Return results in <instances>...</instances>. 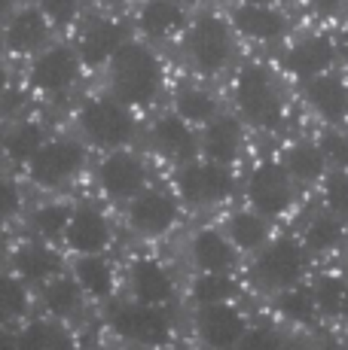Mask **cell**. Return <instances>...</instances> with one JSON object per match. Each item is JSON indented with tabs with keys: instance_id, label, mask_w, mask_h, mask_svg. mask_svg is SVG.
<instances>
[{
	"instance_id": "cell-18",
	"label": "cell",
	"mask_w": 348,
	"mask_h": 350,
	"mask_svg": "<svg viewBox=\"0 0 348 350\" xmlns=\"http://www.w3.org/2000/svg\"><path fill=\"white\" fill-rule=\"evenodd\" d=\"M16 274L22 280H49L62 271V256L46 244H25L16 250Z\"/></svg>"
},
{
	"instance_id": "cell-43",
	"label": "cell",
	"mask_w": 348,
	"mask_h": 350,
	"mask_svg": "<svg viewBox=\"0 0 348 350\" xmlns=\"http://www.w3.org/2000/svg\"><path fill=\"white\" fill-rule=\"evenodd\" d=\"M10 16H12V0H0V31L6 28Z\"/></svg>"
},
{
	"instance_id": "cell-23",
	"label": "cell",
	"mask_w": 348,
	"mask_h": 350,
	"mask_svg": "<svg viewBox=\"0 0 348 350\" xmlns=\"http://www.w3.org/2000/svg\"><path fill=\"white\" fill-rule=\"evenodd\" d=\"M242 146V125L236 119H214L205 131V150L217 165H229Z\"/></svg>"
},
{
	"instance_id": "cell-21",
	"label": "cell",
	"mask_w": 348,
	"mask_h": 350,
	"mask_svg": "<svg viewBox=\"0 0 348 350\" xmlns=\"http://www.w3.org/2000/svg\"><path fill=\"white\" fill-rule=\"evenodd\" d=\"M309 100L314 104V110L324 119H339L348 113V89L339 83L336 77H318L309 83Z\"/></svg>"
},
{
	"instance_id": "cell-39",
	"label": "cell",
	"mask_w": 348,
	"mask_h": 350,
	"mask_svg": "<svg viewBox=\"0 0 348 350\" xmlns=\"http://www.w3.org/2000/svg\"><path fill=\"white\" fill-rule=\"evenodd\" d=\"M327 204H330L333 213L348 217V177L343 171L327 177Z\"/></svg>"
},
{
	"instance_id": "cell-8",
	"label": "cell",
	"mask_w": 348,
	"mask_h": 350,
	"mask_svg": "<svg viewBox=\"0 0 348 350\" xmlns=\"http://www.w3.org/2000/svg\"><path fill=\"white\" fill-rule=\"evenodd\" d=\"M177 186L186 201L208 204V201H220L232 192V177L217 161L214 165H190L177 174Z\"/></svg>"
},
{
	"instance_id": "cell-27",
	"label": "cell",
	"mask_w": 348,
	"mask_h": 350,
	"mask_svg": "<svg viewBox=\"0 0 348 350\" xmlns=\"http://www.w3.org/2000/svg\"><path fill=\"white\" fill-rule=\"evenodd\" d=\"M192 256L202 265V271H226L232 265V259H236L232 247L217 232H199L196 244H192Z\"/></svg>"
},
{
	"instance_id": "cell-5",
	"label": "cell",
	"mask_w": 348,
	"mask_h": 350,
	"mask_svg": "<svg viewBox=\"0 0 348 350\" xmlns=\"http://www.w3.org/2000/svg\"><path fill=\"white\" fill-rule=\"evenodd\" d=\"M110 326L119 338L138 345H159L169 338V320L156 311V305H119L110 314Z\"/></svg>"
},
{
	"instance_id": "cell-37",
	"label": "cell",
	"mask_w": 348,
	"mask_h": 350,
	"mask_svg": "<svg viewBox=\"0 0 348 350\" xmlns=\"http://www.w3.org/2000/svg\"><path fill=\"white\" fill-rule=\"evenodd\" d=\"M314 308H318V301H314L312 289H287V293L281 295V311L297 323H312Z\"/></svg>"
},
{
	"instance_id": "cell-22",
	"label": "cell",
	"mask_w": 348,
	"mask_h": 350,
	"mask_svg": "<svg viewBox=\"0 0 348 350\" xmlns=\"http://www.w3.org/2000/svg\"><path fill=\"white\" fill-rule=\"evenodd\" d=\"M43 128L37 122H31V119H18L16 125L6 128V134L0 137V146H3V152L10 156L12 161H31L34 159V152L43 146Z\"/></svg>"
},
{
	"instance_id": "cell-48",
	"label": "cell",
	"mask_w": 348,
	"mask_h": 350,
	"mask_svg": "<svg viewBox=\"0 0 348 350\" xmlns=\"http://www.w3.org/2000/svg\"><path fill=\"white\" fill-rule=\"evenodd\" d=\"M343 49H345V55H348V31H345V37H343Z\"/></svg>"
},
{
	"instance_id": "cell-4",
	"label": "cell",
	"mask_w": 348,
	"mask_h": 350,
	"mask_svg": "<svg viewBox=\"0 0 348 350\" xmlns=\"http://www.w3.org/2000/svg\"><path fill=\"white\" fill-rule=\"evenodd\" d=\"M238 107L251 122L263 128L281 125V98L272 89V79L263 67H245L238 77Z\"/></svg>"
},
{
	"instance_id": "cell-49",
	"label": "cell",
	"mask_w": 348,
	"mask_h": 350,
	"mask_svg": "<svg viewBox=\"0 0 348 350\" xmlns=\"http://www.w3.org/2000/svg\"><path fill=\"white\" fill-rule=\"evenodd\" d=\"M174 3H177V6H190L192 0H174Z\"/></svg>"
},
{
	"instance_id": "cell-26",
	"label": "cell",
	"mask_w": 348,
	"mask_h": 350,
	"mask_svg": "<svg viewBox=\"0 0 348 350\" xmlns=\"http://www.w3.org/2000/svg\"><path fill=\"white\" fill-rule=\"evenodd\" d=\"M73 274H77L79 289H86L95 299H107L113 293V274L110 265L104 259H98V253H86L79 256V262L73 265Z\"/></svg>"
},
{
	"instance_id": "cell-11",
	"label": "cell",
	"mask_w": 348,
	"mask_h": 350,
	"mask_svg": "<svg viewBox=\"0 0 348 350\" xmlns=\"http://www.w3.org/2000/svg\"><path fill=\"white\" fill-rule=\"evenodd\" d=\"M3 40L10 46V52H16V55H34L49 40V18L40 10L12 12L3 28Z\"/></svg>"
},
{
	"instance_id": "cell-20",
	"label": "cell",
	"mask_w": 348,
	"mask_h": 350,
	"mask_svg": "<svg viewBox=\"0 0 348 350\" xmlns=\"http://www.w3.org/2000/svg\"><path fill=\"white\" fill-rule=\"evenodd\" d=\"M153 140H156V146L165 156H171L177 161H190L196 156V137H192V131L184 125L180 116L159 119L156 128H153Z\"/></svg>"
},
{
	"instance_id": "cell-16",
	"label": "cell",
	"mask_w": 348,
	"mask_h": 350,
	"mask_svg": "<svg viewBox=\"0 0 348 350\" xmlns=\"http://www.w3.org/2000/svg\"><path fill=\"white\" fill-rule=\"evenodd\" d=\"M125 43V28L116 22H107V18H98L86 28L83 40H79V58L83 64L98 67L104 64L107 58H113V52Z\"/></svg>"
},
{
	"instance_id": "cell-14",
	"label": "cell",
	"mask_w": 348,
	"mask_h": 350,
	"mask_svg": "<svg viewBox=\"0 0 348 350\" xmlns=\"http://www.w3.org/2000/svg\"><path fill=\"white\" fill-rule=\"evenodd\" d=\"M199 335H202L205 345L211 347H229L236 345L245 335V323L232 308H226L223 301H214V305H202L199 311Z\"/></svg>"
},
{
	"instance_id": "cell-36",
	"label": "cell",
	"mask_w": 348,
	"mask_h": 350,
	"mask_svg": "<svg viewBox=\"0 0 348 350\" xmlns=\"http://www.w3.org/2000/svg\"><path fill=\"white\" fill-rule=\"evenodd\" d=\"M177 113L190 122H208L214 116V100L199 89H186L177 92Z\"/></svg>"
},
{
	"instance_id": "cell-9",
	"label": "cell",
	"mask_w": 348,
	"mask_h": 350,
	"mask_svg": "<svg viewBox=\"0 0 348 350\" xmlns=\"http://www.w3.org/2000/svg\"><path fill=\"white\" fill-rule=\"evenodd\" d=\"M64 241H68L71 250H77L79 256L86 253H101L110 241V228H107V219L95 207L79 204L77 211H71L68 228H64Z\"/></svg>"
},
{
	"instance_id": "cell-6",
	"label": "cell",
	"mask_w": 348,
	"mask_h": 350,
	"mask_svg": "<svg viewBox=\"0 0 348 350\" xmlns=\"http://www.w3.org/2000/svg\"><path fill=\"white\" fill-rule=\"evenodd\" d=\"M79 77V55L68 46H52V49L40 52L34 67H31V85L46 95L64 92L77 83Z\"/></svg>"
},
{
	"instance_id": "cell-2",
	"label": "cell",
	"mask_w": 348,
	"mask_h": 350,
	"mask_svg": "<svg viewBox=\"0 0 348 350\" xmlns=\"http://www.w3.org/2000/svg\"><path fill=\"white\" fill-rule=\"evenodd\" d=\"M86 165V150L77 140H49L34 152L28 161V174L37 186L43 189H55L73 180Z\"/></svg>"
},
{
	"instance_id": "cell-30",
	"label": "cell",
	"mask_w": 348,
	"mask_h": 350,
	"mask_svg": "<svg viewBox=\"0 0 348 350\" xmlns=\"http://www.w3.org/2000/svg\"><path fill=\"white\" fill-rule=\"evenodd\" d=\"M287 171L293 174L297 180H318L324 174V152L321 146H309V144H299L287 152Z\"/></svg>"
},
{
	"instance_id": "cell-45",
	"label": "cell",
	"mask_w": 348,
	"mask_h": 350,
	"mask_svg": "<svg viewBox=\"0 0 348 350\" xmlns=\"http://www.w3.org/2000/svg\"><path fill=\"white\" fill-rule=\"evenodd\" d=\"M6 85H10V73H6V67L0 64V98L6 95Z\"/></svg>"
},
{
	"instance_id": "cell-25",
	"label": "cell",
	"mask_w": 348,
	"mask_h": 350,
	"mask_svg": "<svg viewBox=\"0 0 348 350\" xmlns=\"http://www.w3.org/2000/svg\"><path fill=\"white\" fill-rule=\"evenodd\" d=\"M184 25V12L174 0H147L140 10V28L150 37H169Z\"/></svg>"
},
{
	"instance_id": "cell-31",
	"label": "cell",
	"mask_w": 348,
	"mask_h": 350,
	"mask_svg": "<svg viewBox=\"0 0 348 350\" xmlns=\"http://www.w3.org/2000/svg\"><path fill=\"white\" fill-rule=\"evenodd\" d=\"M25 311H28V295H25L22 280L0 274V326L18 320Z\"/></svg>"
},
{
	"instance_id": "cell-3",
	"label": "cell",
	"mask_w": 348,
	"mask_h": 350,
	"mask_svg": "<svg viewBox=\"0 0 348 350\" xmlns=\"http://www.w3.org/2000/svg\"><path fill=\"white\" fill-rule=\"evenodd\" d=\"M79 125H83L86 137L98 146H123L135 131L129 110L123 107V100H92L79 113Z\"/></svg>"
},
{
	"instance_id": "cell-33",
	"label": "cell",
	"mask_w": 348,
	"mask_h": 350,
	"mask_svg": "<svg viewBox=\"0 0 348 350\" xmlns=\"http://www.w3.org/2000/svg\"><path fill=\"white\" fill-rule=\"evenodd\" d=\"M192 295L199 305H214V301H229L236 295V286L229 278H223V271H205V278L192 284Z\"/></svg>"
},
{
	"instance_id": "cell-44",
	"label": "cell",
	"mask_w": 348,
	"mask_h": 350,
	"mask_svg": "<svg viewBox=\"0 0 348 350\" xmlns=\"http://www.w3.org/2000/svg\"><path fill=\"white\" fill-rule=\"evenodd\" d=\"M312 6H314L318 12H333V10L339 6V0H312Z\"/></svg>"
},
{
	"instance_id": "cell-32",
	"label": "cell",
	"mask_w": 348,
	"mask_h": 350,
	"mask_svg": "<svg viewBox=\"0 0 348 350\" xmlns=\"http://www.w3.org/2000/svg\"><path fill=\"white\" fill-rule=\"evenodd\" d=\"M68 219H71V207L68 204H46V207H40L34 217H31V223H34V232L43 241H55V238H64Z\"/></svg>"
},
{
	"instance_id": "cell-15",
	"label": "cell",
	"mask_w": 348,
	"mask_h": 350,
	"mask_svg": "<svg viewBox=\"0 0 348 350\" xmlns=\"http://www.w3.org/2000/svg\"><path fill=\"white\" fill-rule=\"evenodd\" d=\"M129 217H132V226L140 234H162V232H169L174 217H177V204L165 192H144L135 198Z\"/></svg>"
},
{
	"instance_id": "cell-40",
	"label": "cell",
	"mask_w": 348,
	"mask_h": 350,
	"mask_svg": "<svg viewBox=\"0 0 348 350\" xmlns=\"http://www.w3.org/2000/svg\"><path fill=\"white\" fill-rule=\"evenodd\" d=\"M40 12L52 25H71L79 12V0H40Z\"/></svg>"
},
{
	"instance_id": "cell-34",
	"label": "cell",
	"mask_w": 348,
	"mask_h": 350,
	"mask_svg": "<svg viewBox=\"0 0 348 350\" xmlns=\"http://www.w3.org/2000/svg\"><path fill=\"white\" fill-rule=\"evenodd\" d=\"M22 345L25 347H68L71 341H68V332L58 323L37 320L22 332Z\"/></svg>"
},
{
	"instance_id": "cell-10",
	"label": "cell",
	"mask_w": 348,
	"mask_h": 350,
	"mask_svg": "<svg viewBox=\"0 0 348 350\" xmlns=\"http://www.w3.org/2000/svg\"><path fill=\"white\" fill-rule=\"evenodd\" d=\"M247 198L253 201V207H257L260 213H269V217L284 211L287 201H290V186H287L284 167L272 165V161L257 167L251 183H247Z\"/></svg>"
},
{
	"instance_id": "cell-42",
	"label": "cell",
	"mask_w": 348,
	"mask_h": 350,
	"mask_svg": "<svg viewBox=\"0 0 348 350\" xmlns=\"http://www.w3.org/2000/svg\"><path fill=\"white\" fill-rule=\"evenodd\" d=\"M22 211V195H18L16 183L0 177V219H12Z\"/></svg>"
},
{
	"instance_id": "cell-47",
	"label": "cell",
	"mask_w": 348,
	"mask_h": 350,
	"mask_svg": "<svg viewBox=\"0 0 348 350\" xmlns=\"http://www.w3.org/2000/svg\"><path fill=\"white\" fill-rule=\"evenodd\" d=\"M245 3H260V6H266V3H272V0H245Z\"/></svg>"
},
{
	"instance_id": "cell-12",
	"label": "cell",
	"mask_w": 348,
	"mask_h": 350,
	"mask_svg": "<svg viewBox=\"0 0 348 350\" xmlns=\"http://www.w3.org/2000/svg\"><path fill=\"white\" fill-rule=\"evenodd\" d=\"M98 180H101L104 192L113 198H132L144 189V165L132 152H113L101 161Z\"/></svg>"
},
{
	"instance_id": "cell-28",
	"label": "cell",
	"mask_w": 348,
	"mask_h": 350,
	"mask_svg": "<svg viewBox=\"0 0 348 350\" xmlns=\"http://www.w3.org/2000/svg\"><path fill=\"white\" fill-rule=\"evenodd\" d=\"M43 301L55 317H73L79 311V284L71 278H49V284L43 289Z\"/></svg>"
},
{
	"instance_id": "cell-19",
	"label": "cell",
	"mask_w": 348,
	"mask_h": 350,
	"mask_svg": "<svg viewBox=\"0 0 348 350\" xmlns=\"http://www.w3.org/2000/svg\"><path fill=\"white\" fill-rule=\"evenodd\" d=\"M132 289H135L138 301H144V305H162L171 295V278L153 259H140L132 268Z\"/></svg>"
},
{
	"instance_id": "cell-29",
	"label": "cell",
	"mask_w": 348,
	"mask_h": 350,
	"mask_svg": "<svg viewBox=\"0 0 348 350\" xmlns=\"http://www.w3.org/2000/svg\"><path fill=\"white\" fill-rule=\"evenodd\" d=\"M314 301L330 317H348V284L339 278H318L314 284Z\"/></svg>"
},
{
	"instance_id": "cell-46",
	"label": "cell",
	"mask_w": 348,
	"mask_h": 350,
	"mask_svg": "<svg viewBox=\"0 0 348 350\" xmlns=\"http://www.w3.org/2000/svg\"><path fill=\"white\" fill-rule=\"evenodd\" d=\"M3 262H6V241L0 238V265H3Z\"/></svg>"
},
{
	"instance_id": "cell-38",
	"label": "cell",
	"mask_w": 348,
	"mask_h": 350,
	"mask_svg": "<svg viewBox=\"0 0 348 350\" xmlns=\"http://www.w3.org/2000/svg\"><path fill=\"white\" fill-rule=\"evenodd\" d=\"M339 238H343V226H339L333 217H318L309 226V232H306V244H309V250H318V253L333 250V247L339 244Z\"/></svg>"
},
{
	"instance_id": "cell-17",
	"label": "cell",
	"mask_w": 348,
	"mask_h": 350,
	"mask_svg": "<svg viewBox=\"0 0 348 350\" xmlns=\"http://www.w3.org/2000/svg\"><path fill=\"white\" fill-rule=\"evenodd\" d=\"M330 62H333V43L327 37H309L287 52V70H293L299 79L318 77L321 70L330 67Z\"/></svg>"
},
{
	"instance_id": "cell-35",
	"label": "cell",
	"mask_w": 348,
	"mask_h": 350,
	"mask_svg": "<svg viewBox=\"0 0 348 350\" xmlns=\"http://www.w3.org/2000/svg\"><path fill=\"white\" fill-rule=\"evenodd\" d=\"M229 232H232V241L238 247H245V250H253V247H260L266 241V223L260 217H253V213H238L232 219Z\"/></svg>"
},
{
	"instance_id": "cell-41",
	"label": "cell",
	"mask_w": 348,
	"mask_h": 350,
	"mask_svg": "<svg viewBox=\"0 0 348 350\" xmlns=\"http://www.w3.org/2000/svg\"><path fill=\"white\" fill-rule=\"evenodd\" d=\"M321 152H324L327 161H333V165L348 167V137H343V134L324 131V137H321Z\"/></svg>"
},
{
	"instance_id": "cell-24",
	"label": "cell",
	"mask_w": 348,
	"mask_h": 350,
	"mask_svg": "<svg viewBox=\"0 0 348 350\" xmlns=\"http://www.w3.org/2000/svg\"><path fill=\"white\" fill-rule=\"evenodd\" d=\"M236 28L247 33V37L272 40V37H278V33H284V18H281V12L269 10V6L245 3L242 10L236 12Z\"/></svg>"
},
{
	"instance_id": "cell-1",
	"label": "cell",
	"mask_w": 348,
	"mask_h": 350,
	"mask_svg": "<svg viewBox=\"0 0 348 350\" xmlns=\"http://www.w3.org/2000/svg\"><path fill=\"white\" fill-rule=\"evenodd\" d=\"M110 83L123 104H150L162 85V70L147 46L123 43L110 58Z\"/></svg>"
},
{
	"instance_id": "cell-7",
	"label": "cell",
	"mask_w": 348,
	"mask_h": 350,
	"mask_svg": "<svg viewBox=\"0 0 348 350\" xmlns=\"http://www.w3.org/2000/svg\"><path fill=\"white\" fill-rule=\"evenodd\" d=\"M229 28L217 16H202L190 31V52L205 73H214L229 58Z\"/></svg>"
},
{
	"instance_id": "cell-13",
	"label": "cell",
	"mask_w": 348,
	"mask_h": 350,
	"mask_svg": "<svg viewBox=\"0 0 348 350\" xmlns=\"http://www.w3.org/2000/svg\"><path fill=\"white\" fill-rule=\"evenodd\" d=\"M260 278L269 286H293L303 274V250L293 241H275L263 256H260L257 265Z\"/></svg>"
}]
</instances>
